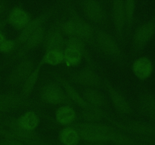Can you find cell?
Here are the masks:
<instances>
[{
  "label": "cell",
  "instance_id": "cell-1",
  "mask_svg": "<svg viewBox=\"0 0 155 145\" xmlns=\"http://www.w3.org/2000/svg\"><path fill=\"white\" fill-rule=\"evenodd\" d=\"M63 5L69 14L70 19L74 23L76 30V36L83 41L92 40L95 35V30L92 25L77 13L71 2H63Z\"/></svg>",
  "mask_w": 155,
  "mask_h": 145
},
{
  "label": "cell",
  "instance_id": "cell-2",
  "mask_svg": "<svg viewBox=\"0 0 155 145\" xmlns=\"http://www.w3.org/2000/svg\"><path fill=\"white\" fill-rule=\"evenodd\" d=\"M40 98L42 101L49 104H65L70 105L72 101L68 98L64 91L58 83L50 82L45 85L40 91Z\"/></svg>",
  "mask_w": 155,
  "mask_h": 145
},
{
  "label": "cell",
  "instance_id": "cell-3",
  "mask_svg": "<svg viewBox=\"0 0 155 145\" xmlns=\"http://www.w3.org/2000/svg\"><path fill=\"white\" fill-rule=\"evenodd\" d=\"M54 8H49L39 14L36 18L30 20L27 26L21 30V33L19 34L18 37L15 40L16 45H18L20 44H23L39 27L43 25V23L46 20H48L51 15L54 14Z\"/></svg>",
  "mask_w": 155,
  "mask_h": 145
},
{
  "label": "cell",
  "instance_id": "cell-4",
  "mask_svg": "<svg viewBox=\"0 0 155 145\" xmlns=\"http://www.w3.org/2000/svg\"><path fill=\"white\" fill-rule=\"evenodd\" d=\"M95 39L98 46L104 54L113 57L121 55V51L119 45L109 33L104 30H98L96 33Z\"/></svg>",
  "mask_w": 155,
  "mask_h": 145
},
{
  "label": "cell",
  "instance_id": "cell-5",
  "mask_svg": "<svg viewBox=\"0 0 155 145\" xmlns=\"http://www.w3.org/2000/svg\"><path fill=\"white\" fill-rule=\"evenodd\" d=\"M34 63L30 59H23L18 63L8 76V82L12 85H16L25 81L33 69Z\"/></svg>",
  "mask_w": 155,
  "mask_h": 145
},
{
  "label": "cell",
  "instance_id": "cell-6",
  "mask_svg": "<svg viewBox=\"0 0 155 145\" xmlns=\"http://www.w3.org/2000/svg\"><path fill=\"white\" fill-rule=\"evenodd\" d=\"M43 43L45 51L51 49L64 50L65 47V40L58 24L52 26L45 33Z\"/></svg>",
  "mask_w": 155,
  "mask_h": 145
},
{
  "label": "cell",
  "instance_id": "cell-7",
  "mask_svg": "<svg viewBox=\"0 0 155 145\" xmlns=\"http://www.w3.org/2000/svg\"><path fill=\"white\" fill-rule=\"evenodd\" d=\"M28 102L23 96L15 93H8L0 95V113L16 110L25 107Z\"/></svg>",
  "mask_w": 155,
  "mask_h": 145
},
{
  "label": "cell",
  "instance_id": "cell-8",
  "mask_svg": "<svg viewBox=\"0 0 155 145\" xmlns=\"http://www.w3.org/2000/svg\"><path fill=\"white\" fill-rule=\"evenodd\" d=\"M45 35V30L44 26H41L37 29L25 42L23 43V45L19 48L18 52L16 53L15 57H23L30 50L37 47L41 42H43L44 37Z\"/></svg>",
  "mask_w": 155,
  "mask_h": 145
},
{
  "label": "cell",
  "instance_id": "cell-9",
  "mask_svg": "<svg viewBox=\"0 0 155 145\" xmlns=\"http://www.w3.org/2000/svg\"><path fill=\"white\" fill-rule=\"evenodd\" d=\"M104 85L108 92L113 104L116 107L117 110L120 113H125V114L130 113L132 110L131 107L125 97L122 95V93L117 90L114 87H113L108 82H105Z\"/></svg>",
  "mask_w": 155,
  "mask_h": 145
},
{
  "label": "cell",
  "instance_id": "cell-10",
  "mask_svg": "<svg viewBox=\"0 0 155 145\" xmlns=\"http://www.w3.org/2000/svg\"><path fill=\"white\" fill-rule=\"evenodd\" d=\"M112 18L118 36L122 38L126 24L124 1L115 0L112 2Z\"/></svg>",
  "mask_w": 155,
  "mask_h": 145
},
{
  "label": "cell",
  "instance_id": "cell-11",
  "mask_svg": "<svg viewBox=\"0 0 155 145\" xmlns=\"http://www.w3.org/2000/svg\"><path fill=\"white\" fill-rule=\"evenodd\" d=\"M83 10L89 19L95 22H101L105 18V13L101 5L96 0L83 2Z\"/></svg>",
  "mask_w": 155,
  "mask_h": 145
},
{
  "label": "cell",
  "instance_id": "cell-12",
  "mask_svg": "<svg viewBox=\"0 0 155 145\" xmlns=\"http://www.w3.org/2000/svg\"><path fill=\"white\" fill-rule=\"evenodd\" d=\"M72 78L75 82L83 85L97 86L101 83L100 78L90 66H87L80 72L73 75Z\"/></svg>",
  "mask_w": 155,
  "mask_h": 145
},
{
  "label": "cell",
  "instance_id": "cell-13",
  "mask_svg": "<svg viewBox=\"0 0 155 145\" xmlns=\"http://www.w3.org/2000/svg\"><path fill=\"white\" fill-rule=\"evenodd\" d=\"M31 18L30 14L24 8L21 7H15L9 12L8 21L18 30H23L28 24Z\"/></svg>",
  "mask_w": 155,
  "mask_h": 145
},
{
  "label": "cell",
  "instance_id": "cell-14",
  "mask_svg": "<svg viewBox=\"0 0 155 145\" xmlns=\"http://www.w3.org/2000/svg\"><path fill=\"white\" fill-rule=\"evenodd\" d=\"M74 128L78 131L80 136V138L83 139L90 143H105L108 142V134L98 133L96 131L91 130L89 128L83 126L81 123L74 124L73 125Z\"/></svg>",
  "mask_w": 155,
  "mask_h": 145
},
{
  "label": "cell",
  "instance_id": "cell-15",
  "mask_svg": "<svg viewBox=\"0 0 155 145\" xmlns=\"http://www.w3.org/2000/svg\"><path fill=\"white\" fill-rule=\"evenodd\" d=\"M155 29V23L149 21L141 25L133 36V42L136 48L142 46L152 36Z\"/></svg>",
  "mask_w": 155,
  "mask_h": 145
},
{
  "label": "cell",
  "instance_id": "cell-16",
  "mask_svg": "<svg viewBox=\"0 0 155 145\" xmlns=\"http://www.w3.org/2000/svg\"><path fill=\"white\" fill-rule=\"evenodd\" d=\"M57 79L58 81V82L63 86L67 95H68V98H69L71 101H74V103L78 104L79 106L82 107L83 108H86V107L90 106V104H89L86 102V101L84 99V98L77 92V89H76L68 81V80L65 79L64 78H62V77H58Z\"/></svg>",
  "mask_w": 155,
  "mask_h": 145
},
{
  "label": "cell",
  "instance_id": "cell-17",
  "mask_svg": "<svg viewBox=\"0 0 155 145\" xmlns=\"http://www.w3.org/2000/svg\"><path fill=\"white\" fill-rule=\"evenodd\" d=\"M133 71L135 75L141 79L148 78L152 71L151 61L145 57H139L133 62Z\"/></svg>",
  "mask_w": 155,
  "mask_h": 145
},
{
  "label": "cell",
  "instance_id": "cell-18",
  "mask_svg": "<svg viewBox=\"0 0 155 145\" xmlns=\"http://www.w3.org/2000/svg\"><path fill=\"white\" fill-rule=\"evenodd\" d=\"M76 118L77 113L71 105H63L56 110V121L61 125H71L75 121Z\"/></svg>",
  "mask_w": 155,
  "mask_h": 145
},
{
  "label": "cell",
  "instance_id": "cell-19",
  "mask_svg": "<svg viewBox=\"0 0 155 145\" xmlns=\"http://www.w3.org/2000/svg\"><path fill=\"white\" fill-rule=\"evenodd\" d=\"M16 121L21 128L30 131H34L39 123V116L33 111L26 112L16 119Z\"/></svg>",
  "mask_w": 155,
  "mask_h": 145
},
{
  "label": "cell",
  "instance_id": "cell-20",
  "mask_svg": "<svg viewBox=\"0 0 155 145\" xmlns=\"http://www.w3.org/2000/svg\"><path fill=\"white\" fill-rule=\"evenodd\" d=\"M43 63H44L42 62V60H39L36 67H34L31 73L29 75V76L24 82V84H23L22 86V94L24 96H28L33 92V89L35 88L36 82L38 81L40 69Z\"/></svg>",
  "mask_w": 155,
  "mask_h": 145
},
{
  "label": "cell",
  "instance_id": "cell-21",
  "mask_svg": "<svg viewBox=\"0 0 155 145\" xmlns=\"http://www.w3.org/2000/svg\"><path fill=\"white\" fill-rule=\"evenodd\" d=\"M80 139L78 131L73 126L65 127L59 133V140L64 145H77Z\"/></svg>",
  "mask_w": 155,
  "mask_h": 145
},
{
  "label": "cell",
  "instance_id": "cell-22",
  "mask_svg": "<svg viewBox=\"0 0 155 145\" xmlns=\"http://www.w3.org/2000/svg\"><path fill=\"white\" fill-rule=\"evenodd\" d=\"M64 62L67 66H74L80 63L83 54L78 48L72 46H65L63 50Z\"/></svg>",
  "mask_w": 155,
  "mask_h": 145
},
{
  "label": "cell",
  "instance_id": "cell-23",
  "mask_svg": "<svg viewBox=\"0 0 155 145\" xmlns=\"http://www.w3.org/2000/svg\"><path fill=\"white\" fill-rule=\"evenodd\" d=\"M82 117L89 122H95L104 118H108V116L100 107L90 105L82 111Z\"/></svg>",
  "mask_w": 155,
  "mask_h": 145
},
{
  "label": "cell",
  "instance_id": "cell-24",
  "mask_svg": "<svg viewBox=\"0 0 155 145\" xmlns=\"http://www.w3.org/2000/svg\"><path fill=\"white\" fill-rule=\"evenodd\" d=\"M65 46H72L78 48L83 54V57L86 58V61L89 63V66H92V59H91L90 54L85 45L84 41L77 36H69L68 39L65 41Z\"/></svg>",
  "mask_w": 155,
  "mask_h": 145
},
{
  "label": "cell",
  "instance_id": "cell-25",
  "mask_svg": "<svg viewBox=\"0 0 155 145\" xmlns=\"http://www.w3.org/2000/svg\"><path fill=\"white\" fill-rule=\"evenodd\" d=\"M41 60L44 63H48L53 66L60 64L64 62L63 50L51 49L45 51V54Z\"/></svg>",
  "mask_w": 155,
  "mask_h": 145
},
{
  "label": "cell",
  "instance_id": "cell-26",
  "mask_svg": "<svg viewBox=\"0 0 155 145\" xmlns=\"http://www.w3.org/2000/svg\"><path fill=\"white\" fill-rule=\"evenodd\" d=\"M84 99L86 102L94 107H101L105 104V99L100 92L95 89H89L85 92Z\"/></svg>",
  "mask_w": 155,
  "mask_h": 145
},
{
  "label": "cell",
  "instance_id": "cell-27",
  "mask_svg": "<svg viewBox=\"0 0 155 145\" xmlns=\"http://www.w3.org/2000/svg\"><path fill=\"white\" fill-rule=\"evenodd\" d=\"M108 141L117 145H136L138 143L134 138L117 131L108 134Z\"/></svg>",
  "mask_w": 155,
  "mask_h": 145
},
{
  "label": "cell",
  "instance_id": "cell-28",
  "mask_svg": "<svg viewBox=\"0 0 155 145\" xmlns=\"http://www.w3.org/2000/svg\"><path fill=\"white\" fill-rule=\"evenodd\" d=\"M125 129H129L133 132H136L139 134H143V135H148V134L153 133V129L151 126L147 124L138 122V121L130 122L125 127Z\"/></svg>",
  "mask_w": 155,
  "mask_h": 145
},
{
  "label": "cell",
  "instance_id": "cell-29",
  "mask_svg": "<svg viewBox=\"0 0 155 145\" xmlns=\"http://www.w3.org/2000/svg\"><path fill=\"white\" fill-rule=\"evenodd\" d=\"M135 5L136 2L133 0H127L124 2V11H125L126 24L128 26H131L134 17Z\"/></svg>",
  "mask_w": 155,
  "mask_h": 145
},
{
  "label": "cell",
  "instance_id": "cell-30",
  "mask_svg": "<svg viewBox=\"0 0 155 145\" xmlns=\"http://www.w3.org/2000/svg\"><path fill=\"white\" fill-rule=\"evenodd\" d=\"M59 27L63 33L68 35L69 36H76V30L74 24L71 19L67 21H62V22H58Z\"/></svg>",
  "mask_w": 155,
  "mask_h": 145
},
{
  "label": "cell",
  "instance_id": "cell-31",
  "mask_svg": "<svg viewBox=\"0 0 155 145\" xmlns=\"http://www.w3.org/2000/svg\"><path fill=\"white\" fill-rule=\"evenodd\" d=\"M17 46L15 40H10V39H5L2 42L0 43V51L3 53H8L13 51Z\"/></svg>",
  "mask_w": 155,
  "mask_h": 145
},
{
  "label": "cell",
  "instance_id": "cell-32",
  "mask_svg": "<svg viewBox=\"0 0 155 145\" xmlns=\"http://www.w3.org/2000/svg\"><path fill=\"white\" fill-rule=\"evenodd\" d=\"M0 145H27V143L25 142L3 138L0 140Z\"/></svg>",
  "mask_w": 155,
  "mask_h": 145
},
{
  "label": "cell",
  "instance_id": "cell-33",
  "mask_svg": "<svg viewBox=\"0 0 155 145\" xmlns=\"http://www.w3.org/2000/svg\"><path fill=\"white\" fill-rule=\"evenodd\" d=\"M5 5L3 2L0 1V14L2 13L3 11L5 10Z\"/></svg>",
  "mask_w": 155,
  "mask_h": 145
},
{
  "label": "cell",
  "instance_id": "cell-34",
  "mask_svg": "<svg viewBox=\"0 0 155 145\" xmlns=\"http://www.w3.org/2000/svg\"><path fill=\"white\" fill-rule=\"evenodd\" d=\"M5 35L3 34V33L1 32V30H0V43H1V42H2L3 41H5Z\"/></svg>",
  "mask_w": 155,
  "mask_h": 145
},
{
  "label": "cell",
  "instance_id": "cell-35",
  "mask_svg": "<svg viewBox=\"0 0 155 145\" xmlns=\"http://www.w3.org/2000/svg\"><path fill=\"white\" fill-rule=\"evenodd\" d=\"M90 145H107L104 143H92Z\"/></svg>",
  "mask_w": 155,
  "mask_h": 145
},
{
  "label": "cell",
  "instance_id": "cell-36",
  "mask_svg": "<svg viewBox=\"0 0 155 145\" xmlns=\"http://www.w3.org/2000/svg\"><path fill=\"white\" fill-rule=\"evenodd\" d=\"M4 25H5V22H4V21H0V30H1V29L3 27H4Z\"/></svg>",
  "mask_w": 155,
  "mask_h": 145
},
{
  "label": "cell",
  "instance_id": "cell-37",
  "mask_svg": "<svg viewBox=\"0 0 155 145\" xmlns=\"http://www.w3.org/2000/svg\"><path fill=\"white\" fill-rule=\"evenodd\" d=\"M0 117H1V113H0Z\"/></svg>",
  "mask_w": 155,
  "mask_h": 145
}]
</instances>
